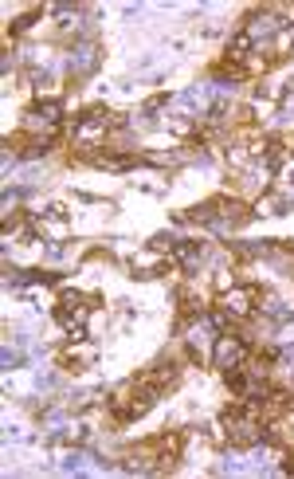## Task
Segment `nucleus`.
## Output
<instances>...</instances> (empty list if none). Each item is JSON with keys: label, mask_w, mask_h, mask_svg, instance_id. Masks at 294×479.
I'll list each match as a JSON object with an SVG mask.
<instances>
[{"label": "nucleus", "mask_w": 294, "mask_h": 479, "mask_svg": "<svg viewBox=\"0 0 294 479\" xmlns=\"http://www.w3.org/2000/svg\"><path fill=\"white\" fill-rule=\"evenodd\" d=\"M244 361H247V342H244V338L220 334V342H216V366H224V369H244Z\"/></svg>", "instance_id": "nucleus-1"}, {"label": "nucleus", "mask_w": 294, "mask_h": 479, "mask_svg": "<svg viewBox=\"0 0 294 479\" xmlns=\"http://www.w3.org/2000/svg\"><path fill=\"white\" fill-rule=\"evenodd\" d=\"M98 67V48L95 44H79L71 51V71H95Z\"/></svg>", "instance_id": "nucleus-2"}, {"label": "nucleus", "mask_w": 294, "mask_h": 479, "mask_svg": "<svg viewBox=\"0 0 294 479\" xmlns=\"http://www.w3.org/2000/svg\"><path fill=\"white\" fill-rule=\"evenodd\" d=\"M28 114H32V122H39V126H55V122H59V102H55V99L36 102Z\"/></svg>", "instance_id": "nucleus-3"}, {"label": "nucleus", "mask_w": 294, "mask_h": 479, "mask_svg": "<svg viewBox=\"0 0 294 479\" xmlns=\"http://www.w3.org/2000/svg\"><path fill=\"white\" fill-rule=\"evenodd\" d=\"M173 256L181 259L184 267H193L196 259H200V240H177V244H173Z\"/></svg>", "instance_id": "nucleus-4"}, {"label": "nucleus", "mask_w": 294, "mask_h": 479, "mask_svg": "<svg viewBox=\"0 0 294 479\" xmlns=\"http://www.w3.org/2000/svg\"><path fill=\"white\" fill-rule=\"evenodd\" d=\"M251 295H255V291H232V295H224V310H232V314H239V319L251 314V303H247Z\"/></svg>", "instance_id": "nucleus-5"}, {"label": "nucleus", "mask_w": 294, "mask_h": 479, "mask_svg": "<svg viewBox=\"0 0 294 479\" xmlns=\"http://www.w3.org/2000/svg\"><path fill=\"white\" fill-rule=\"evenodd\" d=\"M32 24H36V16H20V20L12 24V36H20V32H28Z\"/></svg>", "instance_id": "nucleus-6"}]
</instances>
